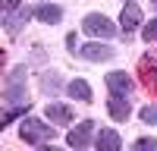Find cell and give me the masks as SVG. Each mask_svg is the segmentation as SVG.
Listing matches in <instances>:
<instances>
[{
    "mask_svg": "<svg viewBox=\"0 0 157 151\" xmlns=\"http://www.w3.org/2000/svg\"><path fill=\"white\" fill-rule=\"evenodd\" d=\"M3 101L10 107L16 104H29V66L19 63L6 72V82H3Z\"/></svg>",
    "mask_w": 157,
    "mask_h": 151,
    "instance_id": "1",
    "label": "cell"
},
{
    "mask_svg": "<svg viewBox=\"0 0 157 151\" xmlns=\"http://www.w3.org/2000/svg\"><path fill=\"white\" fill-rule=\"evenodd\" d=\"M19 138L25 145H47L50 138H57V126H50V120H38V117H22L19 123Z\"/></svg>",
    "mask_w": 157,
    "mask_h": 151,
    "instance_id": "2",
    "label": "cell"
},
{
    "mask_svg": "<svg viewBox=\"0 0 157 151\" xmlns=\"http://www.w3.org/2000/svg\"><path fill=\"white\" fill-rule=\"evenodd\" d=\"M82 32L91 38H101V41H113L120 35V22H113L104 13H85L82 16Z\"/></svg>",
    "mask_w": 157,
    "mask_h": 151,
    "instance_id": "3",
    "label": "cell"
},
{
    "mask_svg": "<svg viewBox=\"0 0 157 151\" xmlns=\"http://www.w3.org/2000/svg\"><path fill=\"white\" fill-rule=\"evenodd\" d=\"M98 132V123L94 120H85V123H78V126H72V129L66 132V145L69 148H91L94 145V135Z\"/></svg>",
    "mask_w": 157,
    "mask_h": 151,
    "instance_id": "4",
    "label": "cell"
},
{
    "mask_svg": "<svg viewBox=\"0 0 157 151\" xmlns=\"http://www.w3.org/2000/svg\"><path fill=\"white\" fill-rule=\"evenodd\" d=\"M75 54L82 57V60H88V63H107V60H113L116 50H113L107 41H85Z\"/></svg>",
    "mask_w": 157,
    "mask_h": 151,
    "instance_id": "5",
    "label": "cell"
},
{
    "mask_svg": "<svg viewBox=\"0 0 157 151\" xmlns=\"http://www.w3.org/2000/svg\"><path fill=\"white\" fill-rule=\"evenodd\" d=\"M145 19H141V6L135 0H126L123 3V13H120V32L123 35H135V29H141Z\"/></svg>",
    "mask_w": 157,
    "mask_h": 151,
    "instance_id": "6",
    "label": "cell"
},
{
    "mask_svg": "<svg viewBox=\"0 0 157 151\" xmlns=\"http://www.w3.org/2000/svg\"><path fill=\"white\" fill-rule=\"evenodd\" d=\"M104 82H107V91H113V95H132L135 91V79L129 76L126 69H113V72H107L104 76Z\"/></svg>",
    "mask_w": 157,
    "mask_h": 151,
    "instance_id": "7",
    "label": "cell"
},
{
    "mask_svg": "<svg viewBox=\"0 0 157 151\" xmlns=\"http://www.w3.org/2000/svg\"><path fill=\"white\" fill-rule=\"evenodd\" d=\"M35 16V6H19V10H13V13H3V32L10 38H16L22 32V25L29 22Z\"/></svg>",
    "mask_w": 157,
    "mask_h": 151,
    "instance_id": "8",
    "label": "cell"
},
{
    "mask_svg": "<svg viewBox=\"0 0 157 151\" xmlns=\"http://www.w3.org/2000/svg\"><path fill=\"white\" fill-rule=\"evenodd\" d=\"M107 113H110V120L126 123L129 117H132V104H129V98H126V95H113V91H110V98H107Z\"/></svg>",
    "mask_w": 157,
    "mask_h": 151,
    "instance_id": "9",
    "label": "cell"
},
{
    "mask_svg": "<svg viewBox=\"0 0 157 151\" xmlns=\"http://www.w3.org/2000/svg\"><path fill=\"white\" fill-rule=\"evenodd\" d=\"M66 85L69 82H63V76L54 72V69H47L41 79H38V88H41V95H47V98H57L60 91H66Z\"/></svg>",
    "mask_w": 157,
    "mask_h": 151,
    "instance_id": "10",
    "label": "cell"
},
{
    "mask_svg": "<svg viewBox=\"0 0 157 151\" xmlns=\"http://www.w3.org/2000/svg\"><path fill=\"white\" fill-rule=\"evenodd\" d=\"M35 19L41 22V25H60L63 22V10L57 3H50V0H44V3L35 6Z\"/></svg>",
    "mask_w": 157,
    "mask_h": 151,
    "instance_id": "11",
    "label": "cell"
},
{
    "mask_svg": "<svg viewBox=\"0 0 157 151\" xmlns=\"http://www.w3.org/2000/svg\"><path fill=\"white\" fill-rule=\"evenodd\" d=\"M44 117L54 123V126H69V123L75 120V113H72V107H69V104H47Z\"/></svg>",
    "mask_w": 157,
    "mask_h": 151,
    "instance_id": "12",
    "label": "cell"
},
{
    "mask_svg": "<svg viewBox=\"0 0 157 151\" xmlns=\"http://www.w3.org/2000/svg\"><path fill=\"white\" fill-rule=\"evenodd\" d=\"M94 148H98V151H120V148H123V138H120V132H116V129H110V126H107V129L98 132Z\"/></svg>",
    "mask_w": 157,
    "mask_h": 151,
    "instance_id": "13",
    "label": "cell"
},
{
    "mask_svg": "<svg viewBox=\"0 0 157 151\" xmlns=\"http://www.w3.org/2000/svg\"><path fill=\"white\" fill-rule=\"evenodd\" d=\"M66 95H69L72 101H85V104L94 98V91H91V85H88L85 79H72V82L66 85Z\"/></svg>",
    "mask_w": 157,
    "mask_h": 151,
    "instance_id": "14",
    "label": "cell"
},
{
    "mask_svg": "<svg viewBox=\"0 0 157 151\" xmlns=\"http://www.w3.org/2000/svg\"><path fill=\"white\" fill-rule=\"evenodd\" d=\"M138 72L145 76L148 82H157V50H148V54L141 57V63H138Z\"/></svg>",
    "mask_w": 157,
    "mask_h": 151,
    "instance_id": "15",
    "label": "cell"
},
{
    "mask_svg": "<svg viewBox=\"0 0 157 151\" xmlns=\"http://www.w3.org/2000/svg\"><path fill=\"white\" fill-rule=\"evenodd\" d=\"M19 117H29V104H16V107H10V110L3 113V126H10V123H16Z\"/></svg>",
    "mask_w": 157,
    "mask_h": 151,
    "instance_id": "16",
    "label": "cell"
},
{
    "mask_svg": "<svg viewBox=\"0 0 157 151\" xmlns=\"http://www.w3.org/2000/svg\"><path fill=\"white\" fill-rule=\"evenodd\" d=\"M138 120L148 123V126H157V104H145L138 110Z\"/></svg>",
    "mask_w": 157,
    "mask_h": 151,
    "instance_id": "17",
    "label": "cell"
},
{
    "mask_svg": "<svg viewBox=\"0 0 157 151\" xmlns=\"http://www.w3.org/2000/svg\"><path fill=\"white\" fill-rule=\"evenodd\" d=\"M141 38H145L148 44H154V41H157V16H154V19H148L145 25H141Z\"/></svg>",
    "mask_w": 157,
    "mask_h": 151,
    "instance_id": "18",
    "label": "cell"
},
{
    "mask_svg": "<svg viewBox=\"0 0 157 151\" xmlns=\"http://www.w3.org/2000/svg\"><path fill=\"white\" fill-rule=\"evenodd\" d=\"M135 151H157V138H151V135H141V138H135Z\"/></svg>",
    "mask_w": 157,
    "mask_h": 151,
    "instance_id": "19",
    "label": "cell"
},
{
    "mask_svg": "<svg viewBox=\"0 0 157 151\" xmlns=\"http://www.w3.org/2000/svg\"><path fill=\"white\" fill-rule=\"evenodd\" d=\"M32 60H35V63H44V47H41V44L32 47Z\"/></svg>",
    "mask_w": 157,
    "mask_h": 151,
    "instance_id": "20",
    "label": "cell"
},
{
    "mask_svg": "<svg viewBox=\"0 0 157 151\" xmlns=\"http://www.w3.org/2000/svg\"><path fill=\"white\" fill-rule=\"evenodd\" d=\"M0 3H3V13H13V10H19L22 0H0Z\"/></svg>",
    "mask_w": 157,
    "mask_h": 151,
    "instance_id": "21",
    "label": "cell"
},
{
    "mask_svg": "<svg viewBox=\"0 0 157 151\" xmlns=\"http://www.w3.org/2000/svg\"><path fill=\"white\" fill-rule=\"evenodd\" d=\"M66 47H69V50H75V47H78V35H75V32H69V35H66Z\"/></svg>",
    "mask_w": 157,
    "mask_h": 151,
    "instance_id": "22",
    "label": "cell"
},
{
    "mask_svg": "<svg viewBox=\"0 0 157 151\" xmlns=\"http://www.w3.org/2000/svg\"><path fill=\"white\" fill-rule=\"evenodd\" d=\"M151 6H154V10H157V0H151Z\"/></svg>",
    "mask_w": 157,
    "mask_h": 151,
    "instance_id": "23",
    "label": "cell"
}]
</instances>
